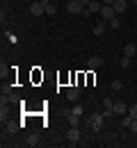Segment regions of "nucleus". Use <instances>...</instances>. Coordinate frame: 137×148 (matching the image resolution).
Wrapping results in <instances>:
<instances>
[{
	"label": "nucleus",
	"mask_w": 137,
	"mask_h": 148,
	"mask_svg": "<svg viewBox=\"0 0 137 148\" xmlns=\"http://www.w3.org/2000/svg\"><path fill=\"white\" fill-rule=\"evenodd\" d=\"M80 2H82V5H85V7H87V5H89V2H92V0H80Z\"/></svg>",
	"instance_id": "obj_27"
},
{
	"label": "nucleus",
	"mask_w": 137,
	"mask_h": 148,
	"mask_svg": "<svg viewBox=\"0 0 137 148\" xmlns=\"http://www.w3.org/2000/svg\"><path fill=\"white\" fill-rule=\"evenodd\" d=\"M103 121H105V116H103V114H94V116L89 119L92 130H94V132H98V130H101V125H103Z\"/></svg>",
	"instance_id": "obj_2"
},
{
	"label": "nucleus",
	"mask_w": 137,
	"mask_h": 148,
	"mask_svg": "<svg viewBox=\"0 0 137 148\" xmlns=\"http://www.w3.org/2000/svg\"><path fill=\"white\" fill-rule=\"evenodd\" d=\"M128 114H130L133 119H137V103H135V105H133V107H130V110H128Z\"/></svg>",
	"instance_id": "obj_21"
},
{
	"label": "nucleus",
	"mask_w": 137,
	"mask_h": 148,
	"mask_svg": "<svg viewBox=\"0 0 137 148\" xmlns=\"http://www.w3.org/2000/svg\"><path fill=\"white\" fill-rule=\"evenodd\" d=\"M103 5H114V0H101Z\"/></svg>",
	"instance_id": "obj_26"
},
{
	"label": "nucleus",
	"mask_w": 137,
	"mask_h": 148,
	"mask_svg": "<svg viewBox=\"0 0 137 148\" xmlns=\"http://www.w3.org/2000/svg\"><path fill=\"white\" fill-rule=\"evenodd\" d=\"M66 119H69V123H71V125H73V128H78V114H71V116H66Z\"/></svg>",
	"instance_id": "obj_18"
},
{
	"label": "nucleus",
	"mask_w": 137,
	"mask_h": 148,
	"mask_svg": "<svg viewBox=\"0 0 137 148\" xmlns=\"http://www.w3.org/2000/svg\"><path fill=\"white\" fill-rule=\"evenodd\" d=\"M94 34H96V37H103V34H105V23H96V25H94Z\"/></svg>",
	"instance_id": "obj_13"
},
{
	"label": "nucleus",
	"mask_w": 137,
	"mask_h": 148,
	"mask_svg": "<svg viewBox=\"0 0 137 148\" xmlns=\"http://www.w3.org/2000/svg\"><path fill=\"white\" fill-rule=\"evenodd\" d=\"M30 14H32V16H41V14H46V7H43L41 0H37V2L30 5Z\"/></svg>",
	"instance_id": "obj_3"
},
{
	"label": "nucleus",
	"mask_w": 137,
	"mask_h": 148,
	"mask_svg": "<svg viewBox=\"0 0 137 148\" xmlns=\"http://www.w3.org/2000/svg\"><path fill=\"white\" fill-rule=\"evenodd\" d=\"M25 146H30V148L39 146V134H37V132H30V134L25 137Z\"/></svg>",
	"instance_id": "obj_6"
},
{
	"label": "nucleus",
	"mask_w": 137,
	"mask_h": 148,
	"mask_svg": "<svg viewBox=\"0 0 137 148\" xmlns=\"http://www.w3.org/2000/svg\"><path fill=\"white\" fill-rule=\"evenodd\" d=\"M119 64H121V69H128V66H130V57H126V55H123Z\"/></svg>",
	"instance_id": "obj_19"
},
{
	"label": "nucleus",
	"mask_w": 137,
	"mask_h": 148,
	"mask_svg": "<svg viewBox=\"0 0 137 148\" xmlns=\"http://www.w3.org/2000/svg\"><path fill=\"white\" fill-rule=\"evenodd\" d=\"M41 2H43V7H46V14H48V16H55V14H57V7H55L53 2H48V0H41Z\"/></svg>",
	"instance_id": "obj_10"
},
{
	"label": "nucleus",
	"mask_w": 137,
	"mask_h": 148,
	"mask_svg": "<svg viewBox=\"0 0 137 148\" xmlns=\"http://www.w3.org/2000/svg\"><path fill=\"white\" fill-rule=\"evenodd\" d=\"M66 98H69V100H78L80 98V89H69V91H66Z\"/></svg>",
	"instance_id": "obj_14"
},
{
	"label": "nucleus",
	"mask_w": 137,
	"mask_h": 148,
	"mask_svg": "<svg viewBox=\"0 0 137 148\" xmlns=\"http://www.w3.org/2000/svg\"><path fill=\"white\" fill-rule=\"evenodd\" d=\"M133 5H135V7H137V0H133Z\"/></svg>",
	"instance_id": "obj_28"
},
{
	"label": "nucleus",
	"mask_w": 137,
	"mask_h": 148,
	"mask_svg": "<svg viewBox=\"0 0 137 148\" xmlns=\"http://www.w3.org/2000/svg\"><path fill=\"white\" fill-rule=\"evenodd\" d=\"M66 12H71V14H82V12H85V5H82L80 0H69V2H66Z\"/></svg>",
	"instance_id": "obj_1"
},
{
	"label": "nucleus",
	"mask_w": 137,
	"mask_h": 148,
	"mask_svg": "<svg viewBox=\"0 0 137 148\" xmlns=\"http://www.w3.org/2000/svg\"><path fill=\"white\" fill-rule=\"evenodd\" d=\"M66 139H69L71 144H78L80 141V128H73V125H71V130L66 132Z\"/></svg>",
	"instance_id": "obj_5"
},
{
	"label": "nucleus",
	"mask_w": 137,
	"mask_h": 148,
	"mask_svg": "<svg viewBox=\"0 0 137 148\" xmlns=\"http://www.w3.org/2000/svg\"><path fill=\"white\" fill-rule=\"evenodd\" d=\"M103 107H105V110H114V103H112V98H103Z\"/></svg>",
	"instance_id": "obj_17"
},
{
	"label": "nucleus",
	"mask_w": 137,
	"mask_h": 148,
	"mask_svg": "<svg viewBox=\"0 0 137 148\" xmlns=\"http://www.w3.org/2000/svg\"><path fill=\"white\" fill-rule=\"evenodd\" d=\"M112 7H114V12H117V14H123V12L128 9V2H126V0H114V5H112Z\"/></svg>",
	"instance_id": "obj_9"
},
{
	"label": "nucleus",
	"mask_w": 137,
	"mask_h": 148,
	"mask_svg": "<svg viewBox=\"0 0 137 148\" xmlns=\"http://www.w3.org/2000/svg\"><path fill=\"white\" fill-rule=\"evenodd\" d=\"M71 114H78V116H80V114H82V107H80V105H76V107H71Z\"/></svg>",
	"instance_id": "obj_23"
},
{
	"label": "nucleus",
	"mask_w": 137,
	"mask_h": 148,
	"mask_svg": "<svg viewBox=\"0 0 137 148\" xmlns=\"http://www.w3.org/2000/svg\"><path fill=\"white\" fill-rule=\"evenodd\" d=\"M5 75H7V66H5V62H2V64H0V77H5Z\"/></svg>",
	"instance_id": "obj_24"
},
{
	"label": "nucleus",
	"mask_w": 137,
	"mask_h": 148,
	"mask_svg": "<svg viewBox=\"0 0 137 148\" xmlns=\"http://www.w3.org/2000/svg\"><path fill=\"white\" fill-rule=\"evenodd\" d=\"M87 9H89L92 14H101V9H103V2H98V0H92V2L87 5Z\"/></svg>",
	"instance_id": "obj_8"
},
{
	"label": "nucleus",
	"mask_w": 137,
	"mask_h": 148,
	"mask_svg": "<svg viewBox=\"0 0 137 148\" xmlns=\"http://www.w3.org/2000/svg\"><path fill=\"white\" fill-rule=\"evenodd\" d=\"M103 116H105V119H112V116H114V110H103Z\"/></svg>",
	"instance_id": "obj_22"
},
{
	"label": "nucleus",
	"mask_w": 137,
	"mask_h": 148,
	"mask_svg": "<svg viewBox=\"0 0 137 148\" xmlns=\"http://www.w3.org/2000/svg\"><path fill=\"white\" fill-rule=\"evenodd\" d=\"M135 53H137L135 43H126V46H123V55H126V57H130V59H133V55H135Z\"/></svg>",
	"instance_id": "obj_11"
},
{
	"label": "nucleus",
	"mask_w": 137,
	"mask_h": 148,
	"mask_svg": "<svg viewBox=\"0 0 137 148\" xmlns=\"http://www.w3.org/2000/svg\"><path fill=\"white\" fill-rule=\"evenodd\" d=\"M107 25H110L112 30H119V27H121V21H119L117 16H114V18H110V21H107Z\"/></svg>",
	"instance_id": "obj_15"
},
{
	"label": "nucleus",
	"mask_w": 137,
	"mask_h": 148,
	"mask_svg": "<svg viewBox=\"0 0 137 148\" xmlns=\"http://www.w3.org/2000/svg\"><path fill=\"white\" fill-rule=\"evenodd\" d=\"M7 132H12V134L19 132V125H16V123H9V125H7Z\"/></svg>",
	"instance_id": "obj_20"
},
{
	"label": "nucleus",
	"mask_w": 137,
	"mask_h": 148,
	"mask_svg": "<svg viewBox=\"0 0 137 148\" xmlns=\"http://www.w3.org/2000/svg\"><path fill=\"white\" fill-rule=\"evenodd\" d=\"M87 66H89V71H94V69H101L103 66V57H89V62H87Z\"/></svg>",
	"instance_id": "obj_7"
},
{
	"label": "nucleus",
	"mask_w": 137,
	"mask_h": 148,
	"mask_svg": "<svg viewBox=\"0 0 137 148\" xmlns=\"http://www.w3.org/2000/svg\"><path fill=\"white\" fill-rule=\"evenodd\" d=\"M126 112H128V107H126L123 103H114V114H117V116H123Z\"/></svg>",
	"instance_id": "obj_12"
},
{
	"label": "nucleus",
	"mask_w": 137,
	"mask_h": 148,
	"mask_svg": "<svg viewBox=\"0 0 137 148\" xmlns=\"http://www.w3.org/2000/svg\"><path fill=\"white\" fill-rule=\"evenodd\" d=\"M112 89H114V91H119V89H123V82H121L119 77H114V80H112Z\"/></svg>",
	"instance_id": "obj_16"
},
{
	"label": "nucleus",
	"mask_w": 137,
	"mask_h": 148,
	"mask_svg": "<svg viewBox=\"0 0 137 148\" xmlns=\"http://www.w3.org/2000/svg\"><path fill=\"white\" fill-rule=\"evenodd\" d=\"M114 7L112 5H103V9H101V18L103 21H110V18H114Z\"/></svg>",
	"instance_id": "obj_4"
},
{
	"label": "nucleus",
	"mask_w": 137,
	"mask_h": 148,
	"mask_svg": "<svg viewBox=\"0 0 137 148\" xmlns=\"http://www.w3.org/2000/svg\"><path fill=\"white\" fill-rule=\"evenodd\" d=\"M130 128H133V132H137V119H133V123H130Z\"/></svg>",
	"instance_id": "obj_25"
}]
</instances>
